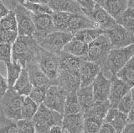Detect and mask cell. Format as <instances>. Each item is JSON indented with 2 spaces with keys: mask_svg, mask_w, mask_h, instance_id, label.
Here are the masks:
<instances>
[{
  "mask_svg": "<svg viewBox=\"0 0 134 133\" xmlns=\"http://www.w3.org/2000/svg\"><path fill=\"white\" fill-rule=\"evenodd\" d=\"M110 83L111 85L108 95V102L110 104L111 108L116 109L119 101L133 88L120 80L116 76L111 77Z\"/></svg>",
  "mask_w": 134,
  "mask_h": 133,
  "instance_id": "8fae6325",
  "label": "cell"
},
{
  "mask_svg": "<svg viewBox=\"0 0 134 133\" xmlns=\"http://www.w3.org/2000/svg\"><path fill=\"white\" fill-rule=\"evenodd\" d=\"M110 85V79L105 77L100 71L91 84L94 102H105L108 100Z\"/></svg>",
  "mask_w": 134,
  "mask_h": 133,
  "instance_id": "9a60e30c",
  "label": "cell"
},
{
  "mask_svg": "<svg viewBox=\"0 0 134 133\" xmlns=\"http://www.w3.org/2000/svg\"><path fill=\"white\" fill-rule=\"evenodd\" d=\"M10 12V10L4 5V3L3 1H0V19L3 18L4 16H6L8 13Z\"/></svg>",
  "mask_w": 134,
  "mask_h": 133,
  "instance_id": "bcb514c9",
  "label": "cell"
},
{
  "mask_svg": "<svg viewBox=\"0 0 134 133\" xmlns=\"http://www.w3.org/2000/svg\"><path fill=\"white\" fill-rule=\"evenodd\" d=\"M46 133H64V131H63L61 126H55L50 128Z\"/></svg>",
  "mask_w": 134,
  "mask_h": 133,
  "instance_id": "c3c4849f",
  "label": "cell"
},
{
  "mask_svg": "<svg viewBox=\"0 0 134 133\" xmlns=\"http://www.w3.org/2000/svg\"><path fill=\"white\" fill-rule=\"evenodd\" d=\"M72 38L73 35L70 33L55 30L36 41L41 49L56 56H60L66 43Z\"/></svg>",
  "mask_w": 134,
  "mask_h": 133,
  "instance_id": "5b68a950",
  "label": "cell"
},
{
  "mask_svg": "<svg viewBox=\"0 0 134 133\" xmlns=\"http://www.w3.org/2000/svg\"><path fill=\"white\" fill-rule=\"evenodd\" d=\"M24 8L29 11L34 15L49 14H53V11L47 5V1H19V2Z\"/></svg>",
  "mask_w": 134,
  "mask_h": 133,
  "instance_id": "484cf974",
  "label": "cell"
},
{
  "mask_svg": "<svg viewBox=\"0 0 134 133\" xmlns=\"http://www.w3.org/2000/svg\"><path fill=\"white\" fill-rule=\"evenodd\" d=\"M47 5L53 12H66L73 14H83L77 1L50 0V1H47Z\"/></svg>",
  "mask_w": 134,
  "mask_h": 133,
  "instance_id": "ac0fdd59",
  "label": "cell"
},
{
  "mask_svg": "<svg viewBox=\"0 0 134 133\" xmlns=\"http://www.w3.org/2000/svg\"><path fill=\"white\" fill-rule=\"evenodd\" d=\"M87 47L88 45L73 37L70 41L66 43L62 52L86 60L87 56Z\"/></svg>",
  "mask_w": 134,
  "mask_h": 133,
  "instance_id": "603a6c76",
  "label": "cell"
},
{
  "mask_svg": "<svg viewBox=\"0 0 134 133\" xmlns=\"http://www.w3.org/2000/svg\"><path fill=\"white\" fill-rule=\"evenodd\" d=\"M64 133H67V132H65V131H64ZM81 133H83V132H81Z\"/></svg>",
  "mask_w": 134,
  "mask_h": 133,
  "instance_id": "f907efd6",
  "label": "cell"
},
{
  "mask_svg": "<svg viewBox=\"0 0 134 133\" xmlns=\"http://www.w3.org/2000/svg\"><path fill=\"white\" fill-rule=\"evenodd\" d=\"M46 91H47V89L45 88H33L28 97L30 98V99H32L38 105H42L44 100Z\"/></svg>",
  "mask_w": 134,
  "mask_h": 133,
  "instance_id": "ab89813d",
  "label": "cell"
},
{
  "mask_svg": "<svg viewBox=\"0 0 134 133\" xmlns=\"http://www.w3.org/2000/svg\"><path fill=\"white\" fill-rule=\"evenodd\" d=\"M59 59H60V68L59 69L72 73H79L80 66L84 60L63 52L59 56Z\"/></svg>",
  "mask_w": 134,
  "mask_h": 133,
  "instance_id": "d4e9b609",
  "label": "cell"
},
{
  "mask_svg": "<svg viewBox=\"0 0 134 133\" xmlns=\"http://www.w3.org/2000/svg\"><path fill=\"white\" fill-rule=\"evenodd\" d=\"M0 133H19L16 126V121L10 120L0 128Z\"/></svg>",
  "mask_w": 134,
  "mask_h": 133,
  "instance_id": "7bdbcfd3",
  "label": "cell"
},
{
  "mask_svg": "<svg viewBox=\"0 0 134 133\" xmlns=\"http://www.w3.org/2000/svg\"><path fill=\"white\" fill-rule=\"evenodd\" d=\"M120 80L126 83L129 86L133 88V82H134V59L132 57L127 64L122 66L119 72L115 75Z\"/></svg>",
  "mask_w": 134,
  "mask_h": 133,
  "instance_id": "f546056e",
  "label": "cell"
},
{
  "mask_svg": "<svg viewBox=\"0 0 134 133\" xmlns=\"http://www.w3.org/2000/svg\"><path fill=\"white\" fill-rule=\"evenodd\" d=\"M81 108L77 99L76 91H72V92L67 93L65 101L63 115L78 114L81 113Z\"/></svg>",
  "mask_w": 134,
  "mask_h": 133,
  "instance_id": "4dcf8cb0",
  "label": "cell"
},
{
  "mask_svg": "<svg viewBox=\"0 0 134 133\" xmlns=\"http://www.w3.org/2000/svg\"><path fill=\"white\" fill-rule=\"evenodd\" d=\"M12 89L16 94L24 97H27L30 94L33 89V86L30 83V80H29L27 69L25 68H22L19 77L18 78Z\"/></svg>",
  "mask_w": 134,
  "mask_h": 133,
  "instance_id": "cb8c5ba5",
  "label": "cell"
},
{
  "mask_svg": "<svg viewBox=\"0 0 134 133\" xmlns=\"http://www.w3.org/2000/svg\"><path fill=\"white\" fill-rule=\"evenodd\" d=\"M121 133H134L133 123H127L123 128V130L121 131Z\"/></svg>",
  "mask_w": 134,
  "mask_h": 133,
  "instance_id": "7dc6e473",
  "label": "cell"
},
{
  "mask_svg": "<svg viewBox=\"0 0 134 133\" xmlns=\"http://www.w3.org/2000/svg\"><path fill=\"white\" fill-rule=\"evenodd\" d=\"M37 63L53 84H55L60 68L59 56L48 52L40 47L38 52Z\"/></svg>",
  "mask_w": 134,
  "mask_h": 133,
  "instance_id": "52a82bcc",
  "label": "cell"
},
{
  "mask_svg": "<svg viewBox=\"0 0 134 133\" xmlns=\"http://www.w3.org/2000/svg\"><path fill=\"white\" fill-rule=\"evenodd\" d=\"M25 68L27 69L28 75L33 88L48 89L49 86L53 84L47 78V76L42 72V70L40 68L36 62L28 63Z\"/></svg>",
  "mask_w": 134,
  "mask_h": 133,
  "instance_id": "2e32d148",
  "label": "cell"
},
{
  "mask_svg": "<svg viewBox=\"0 0 134 133\" xmlns=\"http://www.w3.org/2000/svg\"><path fill=\"white\" fill-rule=\"evenodd\" d=\"M55 84L61 87L66 93L76 91L78 89H80L79 73H72L59 69Z\"/></svg>",
  "mask_w": 134,
  "mask_h": 133,
  "instance_id": "e0dca14e",
  "label": "cell"
},
{
  "mask_svg": "<svg viewBox=\"0 0 134 133\" xmlns=\"http://www.w3.org/2000/svg\"><path fill=\"white\" fill-rule=\"evenodd\" d=\"M96 28L94 23L86 16L83 14H72L70 19L68 25L66 27L65 32L72 34L73 35L80 30L86 29Z\"/></svg>",
  "mask_w": 134,
  "mask_h": 133,
  "instance_id": "7402d4cb",
  "label": "cell"
},
{
  "mask_svg": "<svg viewBox=\"0 0 134 133\" xmlns=\"http://www.w3.org/2000/svg\"><path fill=\"white\" fill-rule=\"evenodd\" d=\"M40 47L33 36H18L12 45V62L24 68L28 63L36 62Z\"/></svg>",
  "mask_w": 134,
  "mask_h": 133,
  "instance_id": "6da1fadb",
  "label": "cell"
},
{
  "mask_svg": "<svg viewBox=\"0 0 134 133\" xmlns=\"http://www.w3.org/2000/svg\"><path fill=\"white\" fill-rule=\"evenodd\" d=\"M110 108V104H109L108 100L105 102H95L89 109L83 112L82 114L84 118L94 117L103 120Z\"/></svg>",
  "mask_w": 134,
  "mask_h": 133,
  "instance_id": "4316f807",
  "label": "cell"
},
{
  "mask_svg": "<svg viewBox=\"0 0 134 133\" xmlns=\"http://www.w3.org/2000/svg\"><path fill=\"white\" fill-rule=\"evenodd\" d=\"M0 62L5 66L12 62V45L0 44Z\"/></svg>",
  "mask_w": 134,
  "mask_h": 133,
  "instance_id": "f35d334b",
  "label": "cell"
},
{
  "mask_svg": "<svg viewBox=\"0 0 134 133\" xmlns=\"http://www.w3.org/2000/svg\"><path fill=\"white\" fill-rule=\"evenodd\" d=\"M66 94L67 93L61 87L56 84H52L47 89L43 105L49 110L56 111L63 115Z\"/></svg>",
  "mask_w": 134,
  "mask_h": 133,
  "instance_id": "9c48e42d",
  "label": "cell"
},
{
  "mask_svg": "<svg viewBox=\"0 0 134 133\" xmlns=\"http://www.w3.org/2000/svg\"><path fill=\"white\" fill-rule=\"evenodd\" d=\"M112 49H119L133 45V31H129L119 24H115L105 31Z\"/></svg>",
  "mask_w": 134,
  "mask_h": 133,
  "instance_id": "30bf717a",
  "label": "cell"
},
{
  "mask_svg": "<svg viewBox=\"0 0 134 133\" xmlns=\"http://www.w3.org/2000/svg\"><path fill=\"white\" fill-rule=\"evenodd\" d=\"M24 96L16 94L13 89H8L1 99V107L4 116L10 120H21V107L23 105Z\"/></svg>",
  "mask_w": 134,
  "mask_h": 133,
  "instance_id": "8992f818",
  "label": "cell"
},
{
  "mask_svg": "<svg viewBox=\"0 0 134 133\" xmlns=\"http://www.w3.org/2000/svg\"><path fill=\"white\" fill-rule=\"evenodd\" d=\"M19 36L17 31L0 30V44L13 45Z\"/></svg>",
  "mask_w": 134,
  "mask_h": 133,
  "instance_id": "b9f144b4",
  "label": "cell"
},
{
  "mask_svg": "<svg viewBox=\"0 0 134 133\" xmlns=\"http://www.w3.org/2000/svg\"><path fill=\"white\" fill-rule=\"evenodd\" d=\"M103 123L110 125L116 133H121L127 124V115L120 112L117 109L110 108L103 120Z\"/></svg>",
  "mask_w": 134,
  "mask_h": 133,
  "instance_id": "d6986e66",
  "label": "cell"
},
{
  "mask_svg": "<svg viewBox=\"0 0 134 133\" xmlns=\"http://www.w3.org/2000/svg\"><path fill=\"white\" fill-rule=\"evenodd\" d=\"M98 5L106 10L108 14L112 17L115 20L127 9L128 7L129 1L127 0H100V1H96Z\"/></svg>",
  "mask_w": 134,
  "mask_h": 133,
  "instance_id": "ffe728a7",
  "label": "cell"
},
{
  "mask_svg": "<svg viewBox=\"0 0 134 133\" xmlns=\"http://www.w3.org/2000/svg\"><path fill=\"white\" fill-rule=\"evenodd\" d=\"M133 45L119 49H111L109 52L106 62L102 68V73L108 79L115 76L119 70L124 66L127 62L133 57Z\"/></svg>",
  "mask_w": 134,
  "mask_h": 133,
  "instance_id": "7a4b0ae2",
  "label": "cell"
},
{
  "mask_svg": "<svg viewBox=\"0 0 134 133\" xmlns=\"http://www.w3.org/2000/svg\"><path fill=\"white\" fill-rule=\"evenodd\" d=\"M116 23L129 31H133L134 25V10L133 1H129L128 7L122 14L116 19Z\"/></svg>",
  "mask_w": 134,
  "mask_h": 133,
  "instance_id": "f1b7e54d",
  "label": "cell"
},
{
  "mask_svg": "<svg viewBox=\"0 0 134 133\" xmlns=\"http://www.w3.org/2000/svg\"><path fill=\"white\" fill-rule=\"evenodd\" d=\"M104 33V30H100L99 28L86 29V30H80L77 33H75L73 37L77 40H80L86 45H89Z\"/></svg>",
  "mask_w": 134,
  "mask_h": 133,
  "instance_id": "1f68e13d",
  "label": "cell"
},
{
  "mask_svg": "<svg viewBox=\"0 0 134 133\" xmlns=\"http://www.w3.org/2000/svg\"><path fill=\"white\" fill-rule=\"evenodd\" d=\"M111 49L110 40L107 35L104 33L88 45L86 60L94 62L102 68Z\"/></svg>",
  "mask_w": 134,
  "mask_h": 133,
  "instance_id": "277c9868",
  "label": "cell"
},
{
  "mask_svg": "<svg viewBox=\"0 0 134 133\" xmlns=\"http://www.w3.org/2000/svg\"><path fill=\"white\" fill-rule=\"evenodd\" d=\"M0 30H10L18 32L17 21L14 11H11L6 16L0 19Z\"/></svg>",
  "mask_w": 134,
  "mask_h": 133,
  "instance_id": "8d00e7d4",
  "label": "cell"
},
{
  "mask_svg": "<svg viewBox=\"0 0 134 133\" xmlns=\"http://www.w3.org/2000/svg\"><path fill=\"white\" fill-rule=\"evenodd\" d=\"M8 89V87L6 82V78L3 75L0 73V101L4 96V94H6L7 90Z\"/></svg>",
  "mask_w": 134,
  "mask_h": 133,
  "instance_id": "ee69618b",
  "label": "cell"
},
{
  "mask_svg": "<svg viewBox=\"0 0 134 133\" xmlns=\"http://www.w3.org/2000/svg\"><path fill=\"white\" fill-rule=\"evenodd\" d=\"M6 82L8 89H12L14 87L15 82L19 77L21 71H22V66L16 62H12L8 65H6Z\"/></svg>",
  "mask_w": 134,
  "mask_h": 133,
  "instance_id": "836d02e7",
  "label": "cell"
},
{
  "mask_svg": "<svg viewBox=\"0 0 134 133\" xmlns=\"http://www.w3.org/2000/svg\"><path fill=\"white\" fill-rule=\"evenodd\" d=\"M87 18L90 19L94 23L96 28H99L100 30H104V32L116 24V20L111 17L107 12L96 3L94 7V9L87 16Z\"/></svg>",
  "mask_w": 134,
  "mask_h": 133,
  "instance_id": "4fadbf2b",
  "label": "cell"
},
{
  "mask_svg": "<svg viewBox=\"0 0 134 133\" xmlns=\"http://www.w3.org/2000/svg\"><path fill=\"white\" fill-rule=\"evenodd\" d=\"M34 25H35V35L33 37L36 40L44 36L47 35L49 33L55 31L52 22L51 15L49 14H32Z\"/></svg>",
  "mask_w": 134,
  "mask_h": 133,
  "instance_id": "5bb4252c",
  "label": "cell"
},
{
  "mask_svg": "<svg viewBox=\"0 0 134 133\" xmlns=\"http://www.w3.org/2000/svg\"><path fill=\"white\" fill-rule=\"evenodd\" d=\"M103 120L94 117H85L83 121V133H98Z\"/></svg>",
  "mask_w": 134,
  "mask_h": 133,
  "instance_id": "d590c367",
  "label": "cell"
},
{
  "mask_svg": "<svg viewBox=\"0 0 134 133\" xmlns=\"http://www.w3.org/2000/svg\"><path fill=\"white\" fill-rule=\"evenodd\" d=\"M3 66H5V65H4V64L3 63V62H0V73H1V74H2V75H3L2 70L3 69Z\"/></svg>",
  "mask_w": 134,
  "mask_h": 133,
  "instance_id": "681fc988",
  "label": "cell"
},
{
  "mask_svg": "<svg viewBox=\"0 0 134 133\" xmlns=\"http://www.w3.org/2000/svg\"><path fill=\"white\" fill-rule=\"evenodd\" d=\"M98 133H116V132L110 125L103 123Z\"/></svg>",
  "mask_w": 134,
  "mask_h": 133,
  "instance_id": "f6af8a7d",
  "label": "cell"
},
{
  "mask_svg": "<svg viewBox=\"0 0 134 133\" xmlns=\"http://www.w3.org/2000/svg\"><path fill=\"white\" fill-rule=\"evenodd\" d=\"M11 11H14L15 14L18 35L19 36H33L35 35V25L30 12L20 3H16Z\"/></svg>",
  "mask_w": 134,
  "mask_h": 133,
  "instance_id": "ba28073f",
  "label": "cell"
},
{
  "mask_svg": "<svg viewBox=\"0 0 134 133\" xmlns=\"http://www.w3.org/2000/svg\"><path fill=\"white\" fill-rule=\"evenodd\" d=\"M72 14H73L66 13V12H53L51 18L54 30L57 31L65 32L66 27Z\"/></svg>",
  "mask_w": 134,
  "mask_h": 133,
  "instance_id": "d6a6232c",
  "label": "cell"
},
{
  "mask_svg": "<svg viewBox=\"0 0 134 133\" xmlns=\"http://www.w3.org/2000/svg\"><path fill=\"white\" fill-rule=\"evenodd\" d=\"M19 133H35V129L32 120H19L16 121Z\"/></svg>",
  "mask_w": 134,
  "mask_h": 133,
  "instance_id": "60d3db41",
  "label": "cell"
},
{
  "mask_svg": "<svg viewBox=\"0 0 134 133\" xmlns=\"http://www.w3.org/2000/svg\"><path fill=\"white\" fill-rule=\"evenodd\" d=\"M84 116L82 112L78 114L63 115L61 127L67 133H81L83 130Z\"/></svg>",
  "mask_w": 134,
  "mask_h": 133,
  "instance_id": "44dd1931",
  "label": "cell"
},
{
  "mask_svg": "<svg viewBox=\"0 0 134 133\" xmlns=\"http://www.w3.org/2000/svg\"><path fill=\"white\" fill-rule=\"evenodd\" d=\"M39 105L34 102L29 97H24L23 105L21 107V119L32 120L36 114Z\"/></svg>",
  "mask_w": 134,
  "mask_h": 133,
  "instance_id": "e575fe53",
  "label": "cell"
},
{
  "mask_svg": "<svg viewBox=\"0 0 134 133\" xmlns=\"http://www.w3.org/2000/svg\"><path fill=\"white\" fill-rule=\"evenodd\" d=\"M116 109L125 115H127L130 111L133 110V89H132L121 99Z\"/></svg>",
  "mask_w": 134,
  "mask_h": 133,
  "instance_id": "74e56055",
  "label": "cell"
},
{
  "mask_svg": "<svg viewBox=\"0 0 134 133\" xmlns=\"http://www.w3.org/2000/svg\"><path fill=\"white\" fill-rule=\"evenodd\" d=\"M100 71L102 68L99 65L84 59L79 69L80 88L91 86Z\"/></svg>",
  "mask_w": 134,
  "mask_h": 133,
  "instance_id": "7c38bea8",
  "label": "cell"
},
{
  "mask_svg": "<svg viewBox=\"0 0 134 133\" xmlns=\"http://www.w3.org/2000/svg\"><path fill=\"white\" fill-rule=\"evenodd\" d=\"M62 120L63 115L49 110L42 104L39 105L32 121L35 126V133H46L53 126H61Z\"/></svg>",
  "mask_w": 134,
  "mask_h": 133,
  "instance_id": "3957f363",
  "label": "cell"
},
{
  "mask_svg": "<svg viewBox=\"0 0 134 133\" xmlns=\"http://www.w3.org/2000/svg\"><path fill=\"white\" fill-rule=\"evenodd\" d=\"M76 95L82 113L87 110L95 103L91 85L86 87V88L78 89L76 90Z\"/></svg>",
  "mask_w": 134,
  "mask_h": 133,
  "instance_id": "83f0119b",
  "label": "cell"
}]
</instances>
